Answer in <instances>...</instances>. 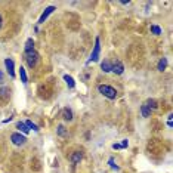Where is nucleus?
I'll list each match as a JSON object with an SVG mask.
<instances>
[{"mask_svg":"<svg viewBox=\"0 0 173 173\" xmlns=\"http://www.w3.org/2000/svg\"><path fill=\"white\" fill-rule=\"evenodd\" d=\"M113 149H121V145L120 144H113Z\"/></svg>","mask_w":173,"mask_h":173,"instance_id":"nucleus-26","label":"nucleus"},{"mask_svg":"<svg viewBox=\"0 0 173 173\" xmlns=\"http://www.w3.org/2000/svg\"><path fill=\"white\" fill-rule=\"evenodd\" d=\"M5 83V74H3V71L0 70V84H3Z\"/></svg>","mask_w":173,"mask_h":173,"instance_id":"nucleus-24","label":"nucleus"},{"mask_svg":"<svg viewBox=\"0 0 173 173\" xmlns=\"http://www.w3.org/2000/svg\"><path fill=\"white\" fill-rule=\"evenodd\" d=\"M82 158H83L82 151H75V152H73V154L70 156V161H71L73 164H79V163L82 161Z\"/></svg>","mask_w":173,"mask_h":173,"instance_id":"nucleus-8","label":"nucleus"},{"mask_svg":"<svg viewBox=\"0 0 173 173\" xmlns=\"http://www.w3.org/2000/svg\"><path fill=\"white\" fill-rule=\"evenodd\" d=\"M17 129H18V132L21 133L22 132V135H28V132H30V130H28V127H27V126H25V123L24 121H18L17 123Z\"/></svg>","mask_w":173,"mask_h":173,"instance_id":"nucleus-10","label":"nucleus"},{"mask_svg":"<svg viewBox=\"0 0 173 173\" xmlns=\"http://www.w3.org/2000/svg\"><path fill=\"white\" fill-rule=\"evenodd\" d=\"M64 82L67 83V86H68L70 89H74L75 87V82H74V79H73L71 75H68V74L64 75Z\"/></svg>","mask_w":173,"mask_h":173,"instance_id":"nucleus-11","label":"nucleus"},{"mask_svg":"<svg viewBox=\"0 0 173 173\" xmlns=\"http://www.w3.org/2000/svg\"><path fill=\"white\" fill-rule=\"evenodd\" d=\"M30 50H34V40L33 39H28L25 41V52H30Z\"/></svg>","mask_w":173,"mask_h":173,"instance_id":"nucleus-18","label":"nucleus"},{"mask_svg":"<svg viewBox=\"0 0 173 173\" xmlns=\"http://www.w3.org/2000/svg\"><path fill=\"white\" fill-rule=\"evenodd\" d=\"M10 140H12L13 145H17V147H22V145H25V142H27V138H25L24 135H21L19 132H15V133L10 135Z\"/></svg>","mask_w":173,"mask_h":173,"instance_id":"nucleus-3","label":"nucleus"},{"mask_svg":"<svg viewBox=\"0 0 173 173\" xmlns=\"http://www.w3.org/2000/svg\"><path fill=\"white\" fill-rule=\"evenodd\" d=\"M25 126L28 127V130H34V132H39V127H37V124H34L31 120H27V121H24Z\"/></svg>","mask_w":173,"mask_h":173,"instance_id":"nucleus-17","label":"nucleus"},{"mask_svg":"<svg viewBox=\"0 0 173 173\" xmlns=\"http://www.w3.org/2000/svg\"><path fill=\"white\" fill-rule=\"evenodd\" d=\"M24 59L25 62H27V65H28V68H34V67L37 65V62H39V53H37V50H30V52H25L24 53Z\"/></svg>","mask_w":173,"mask_h":173,"instance_id":"nucleus-2","label":"nucleus"},{"mask_svg":"<svg viewBox=\"0 0 173 173\" xmlns=\"http://www.w3.org/2000/svg\"><path fill=\"white\" fill-rule=\"evenodd\" d=\"M151 113H152V111H151L145 104L140 105V114H142V117H145V118H147V117H151Z\"/></svg>","mask_w":173,"mask_h":173,"instance_id":"nucleus-13","label":"nucleus"},{"mask_svg":"<svg viewBox=\"0 0 173 173\" xmlns=\"http://www.w3.org/2000/svg\"><path fill=\"white\" fill-rule=\"evenodd\" d=\"M53 10H56V8L55 6H49V8H46L44 9V12L41 13V17L39 18V24H43L48 18H49V15L50 13H53Z\"/></svg>","mask_w":173,"mask_h":173,"instance_id":"nucleus-6","label":"nucleus"},{"mask_svg":"<svg viewBox=\"0 0 173 173\" xmlns=\"http://www.w3.org/2000/svg\"><path fill=\"white\" fill-rule=\"evenodd\" d=\"M111 71H113V73H115V74H123L124 65L121 64V61L115 59V62H113V70H111Z\"/></svg>","mask_w":173,"mask_h":173,"instance_id":"nucleus-7","label":"nucleus"},{"mask_svg":"<svg viewBox=\"0 0 173 173\" xmlns=\"http://www.w3.org/2000/svg\"><path fill=\"white\" fill-rule=\"evenodd\" d=\"M166 67H167V58H161L158 61V65H157V70L158 71H164Z\"/></svg>","mask_w":173,"mask_h":173,"instance_id":"nucleus-15","label":"nucleus"},{"mask_svg":"<svg viewBox=\"0 0 173 173\" xmlns=\"http://www.w3.org/2000/svg\"><path fill=\"white\" fill-rule=\"evenodd\" d=\"M2 25H3V18H2V15H0V28H2Z\"/></svg>","mask_w":173,"mask_h":173,"instance_id":"nucleus-27","label":"nucleus"},{"mask_svg":"<svg viewBox=\"0 0 173 173\" xmlns=\"http://www.w3.org/2000/svg\"><path fill=\"white\" fill-rule=\"evenodd\" d=\"M8 96H9V89L8 87H2V89H0V98L8 99Z\"/></svg>","mask_w":173,"mask_h":173,"instance_id":"nucleus-20","label":"nucleus"},{"mask_svg":"<svg viewBox=\"0 0 173 173\" xmlns=\"http://www.w3.org/2000/svg\"><path fill=\"white\" fill-rule=\"evenodd\" d=\"M101 70L104 71V73H111V70H113V62H110V61H102V64H101Z\"/></svg>","mask_w":173,"mask_h":173,"instance_id":"nucleus-9","label":"nucleus"},{"mask_svg":"<svg viewBox=\"0 0 173 173\" xmlns=\"http://www.w3.org/2000/svg\"><path fill=\"white\" fill-rule=\"evenodd\" d=\"M56 133L59 135V136H67V129L62 126V124H59L58 129H56Z\"/></svg>","mask_w":173,"mask_h":173,"instance_id":"nucleus-19","label":"nucleus"},{"mask_svg":"<svg viewBox=\"0 0 173 173\" xmlns=\"http://www.w3.org/2000/svg\"><path fill=\"white\" fill-rule=\"evenodd\" d=\"M5 67H6V70H8L9 75L13 79V77H15V64H13V61H12L10 58H6V59H5Z\"/></svg>","mask_w":173,"mask_h":173,"instance_id":"nucleus-5","label":"nucleus"},{"mask_svg":"<svg viewBox=\"0 0 173 173\" xmlns=\"http://www.w3.org/2000/svg\"><path fill=\"white\" fill-rule=\"evenodd\" d=\"M147 107L151 110V111H154V110H157V107H158V104H157V101L156 99H148L147 102H144Z\"/></svg>","mask_w":173,"mask_h":173,"instance_id":"nucleus-14","label":"nucleus"},{"mask_svg":"<svg viewBox=\"0 0 173 173\" xmlns=\"http://www.w3.org/2000/svg\"><path fill=\"white\" fill-rule=\"evenodd\" d=\"M120 145H121V149L127 148V147H129V140H127V139H123V142H121Z\"/></svg>","mask_w":173,"mask_h":173,"instance_id":"nucleus-23","label":"nucleus"},{"mask_svg":"<svg viewBox=\"0 0 173 173\" xmlns=\"http://www.w3.org/2000/svg\"><path fill=\"white\" fill-rule=\"evenodd\" d=\"M98 90L101 95H104L108 99H115L117 98V90H115L113 86H108V84H99Z\"/></svg>","mask_w":173,"mask_h":173,"instance_id":"nucleus-1","label":"nucleus"},{"mask_svg":"<svg viewBox=\"0 0 173 173\" xmlns=\"http://www.w3.org/2000/svg\"><path fill=\"white\" fill-rule=\"evenodd\" d=\"M151 33L158 36V34H161V28H160L158 25H151Z\"/></svg>","mask_w":173,"mask_h":173,"instance_id":"nucleus-21","label":"nucleus"},{"mask_svg":"<svg viewBox=\"0 0 173 173\" xmlns=\"http://www.w3.org/2000/svg\"><path fill=\"white\" fill-rule=\"evenodd\" d=\"M172 117H173V115H172V114H170V115H169V120H167V126H169V127H172V126H173V121H172Z\"/></svg>","mask_w":173,"mask_h":173,"instance_id":"nucleus-25","label":"nucleus"},{"mask_svg":"<svg viewBox=\"0 0 173 173\" xmlns=\"http://www.w3.org/2000/svg\"><path fill=\"white\" fill-rule=\"evenodd\" d=\"M62 117H64L65 121H71V120H73V111H71L70 108H65V110L62 111Z\"/></svg>","mask_w":173,"mask_h":173,"instance_id":"nucleus-12","label":"nucleus"},{"mask_svg":"<svg viewBox=\"0 0 173 173\" xmlns=\"http://www.w3.org/2000/svg\"><path fill=\"white\" fill-rule=\"evenodd\" d=\"M108 164H110V167H111V169H115V170H118V166L114 164V158H110V160H108Z\"/></svg>","mask_w":173,"mask_h":173,"instance_id":"nucleus-22","label":"nucleus"},{"mask_svg":"<svg viewBox=\"0 0 173 173\" xmlns=\"http://www.w3.org/2000/svg\"><path fill=\"white\" fill-rule=\"evenodd\" d=\"M19 77H21V82L24 83V84L28 82V75H27V71H25L24 67H21V68H19Z\"/></svg>","mask_w":173,"mask_h":173,"instance_id":"nucleus-16","label":"nucleus"},{"mask_svg":"<svg viewBox=\"0 0 173 173\" xmlns=\"http://www.w3.org/2000/svg\"><path fill=\"white\" fill-rule=\"evenodd\" d=\"M99 53H101V40H99V37H96V39H95V46H93V50H92V53H90V59H89V62H95V61H98Z\"/></svg>","mask_w":173,"mask_h":173,"instance_id":"nucleus-4","label":"nucleus"}]
</instances>
